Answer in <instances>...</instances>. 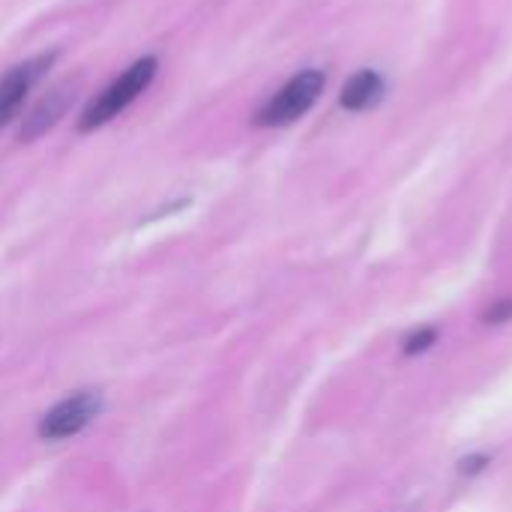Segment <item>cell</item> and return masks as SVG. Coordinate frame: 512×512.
I'll return each instance as SVG.
<instances>
[{
	"mask_svg": "<svg viewBox=\"0 0 512 512\" xmlns=\"http://www.w3.org/2000/svg\"><path fill=\"white\" fill-rule=\"evenodd\" d=\"M512 318V300H498L489 312H486V321L489 324H504Z\"/></svg>",
	"mask_w": 512,
	"mask_h": 512,
	"instance_id": "ba28073f",
	"label": "cell"
},
{
	"mask_svg": "<svg viewBox=\"0 0 512 512\" xmlns=\"http://www.w3.org/2000/svg\"><path fill=\"white\" fill-rule=\"evenodd\" d=\"M381 96H384V78H381L378 72H372V69H363V72H357V75L342 87L339 102H342V108H348V111H366V108L378 105Z\"/></svg>",
	"mask_w": 512,
	"mask_h": 512,
	"instance_id": "8992f818",
	"label": "cell"
},
{
	"mask_svg": "<svg viewBox=\"0 0 512 512\" xmlns=\"http://www.w3.org/2000/svg\"><path fill=\"white\" fill-rule=\"evenodd\" d=\"M54 60H57V51H45V54L27 57L24 63H15L12 69H6L0 75V126H6L18 117L24 99L45 78V72L54 66Z\"/></svg>",
	"mask_w": 512,
	"mask_h": 512,
	"instance_id": "3957f363",
	"label": "cell"
},
{
	"mask_svg": "<svg viewBox=\"0 0 512 512\" xmlns=\"http://www.w3.org/2000/svg\"><path fill=\"white\" fill-rule=\"evenodd\" d=\"M483 465H486V459H483V456H477V459H465V462H462V471H480Z\"/></svg>",
	"mask_w": 512,
	"mask_h": 512,
	"instance_id": "9c48e42d",
	"label": "cell"
},
{
	"mask_svg": "<svg viewBox=\"0 0 512 512\" xmlns=\"http://www.w3.org/2000/svg\"><path fill=\"white\" fill-rule=\"evenodd\" d=\"M99 414V396L96 393H78L63 399L60 405H54L42 423H39V435L45 441H60L69 435H78L93 417Z\"/></svg>",
	"mask_w": 512,
	"mask_h": 512,
	"instance_id": "277c9868",
	"label": "cell"
},
{
	"mask_svg": "<svg viewBox=\"0 0 512 512\" xmlns=\"http://www.w3.org/2000/svg\"><path fill=\"white\" fill-rule=\"evenodd\" d=\"M324 72L321 69H306L300 75H294L285 87H279L273 93V99L255 114V126H267V129H276V126H288L294 120H300L321 96L324 90Z\"/></svg>",
	"mask_w": 512,
	"mask_h": 512,
	"instance_id": "7a4b0ae2",
	"label": "cell"
},
{
	"mask_svg": "<svg viewBox=\"0 0 512 512\" xmlns=\"http://www.w3.org/2000/svg\"><path fill=\"white\" fill-rule=\"evenodd\" d=\"M156 72H159V60L153 54H147V57L135 60L132 66H126L102 93H96L87 102V108L78 117V132H93V129L111 123L117 114H123L153 84Z\"/></svg>",
	"mask_w": 512,
	"mask_h": 512,
	"instance_id": "6da1fadb",
	"label": "cell"
},
{
	"mask_svg": "<svg viewBox=\"0 0 512 512\" xmlns=\"http://www.w3.org/2000/svg\"><path fill=\"white\" fill-rule=\"evenodd\" d=\"M75 87H78L75 81H60V84H54V87L30 108V114H27L24 123H21L18 138H21V141H33V138L45 135L51 126H57L60 117L69 111V105H72V99H75Z\"/></svg>",
	"mask_w": 512,
	"mask_h": 512,
	"instance_id": "5b68a950",
	"label": "cell"
},
{
	"mask_svg": "<svg viewBox=\"0 0 512 512\" xmlns=\"http://www.w3.org/2000/svg\"><path fill=\"white\" fill-rule=\"evenodd\" d=\"M435 339H438V333H435L432 327H426V330L414 333V336L405 342V354H408V357H414V354H423V351H429V348L435 345Z\"/></svg>",
	"mask_w": 512,
	"mask_h": 512,
	"instance_id": "52a82bcc",
	"label": "cell"
}]
</instances>
